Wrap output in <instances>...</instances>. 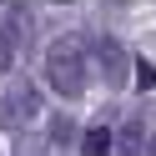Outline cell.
<instances>
[{
	"label": "cell",
	"instance_id": "cell-1",
	"mask_svg": "<svg viewBox=\"0 0 156 156\" xmlns=\"http://www.w3.org/2000/svg\"><path fill=\"white\" fill-rule=\"evenodd\" d=\"M86 61H91V45H86L81 35H61V41H51V51H45V81L61 96L76 101V96L86 91Z\"/></svg>",
	"mask_w": 156,
	"mask_h": 156
},
{
	"label": "cell",
	"instance_id": "cell-2",
	"mask_svg": "<svg viewBox=\"0 0 156 156\" xmlns=\"http://www.w3.org/2000/svg\"><path fill=\"white\" fill-rule=\"evenodd\" d=\"M91 61L101 66V81H106V86H126V81L136 76V55L126 51L121 41H96V45H91Z\"/></svg>",
	"mask_w": 156,
	"mask_h": 156
},
{
	"label": "cell",
	"instance_id": "cell-3",
	"mask_svg": "<svg viewBox=\"0 0 156 156\" xmlns=\"http://www.w3.org/2000/svg\"><path fill=\"white\" fill-rule=\"evenodd\" d=\"M25 35H30V15L15 10L10 20L0 25V71H15V55L25 51Z\"/></svg>",
	"mask_w": 156,
	"mask_h": 156
},
{
	"label": "cell",
	"instance_id": "cell-4",
	"mask_svg": "<svg viewBox=\"0 0 156 156\" xmlns=\"http://www.w3.org/2000/svg\"><path fill=\"white\" fill-rule=\"evenodd\" d=\"M5 111H10V126L35 121V116H41V91H35V86H25V81H15L10 96H5Z\"/></svg>",
	"mask_w": 156,
	"mask_h": 156
},
{
	"label": "cell",
	"instance_id": "cell-5",
	"mask_svg": "<svg viewBox=\"0 0 156 156\" xmlns=\"http://www.w3.org/2000/svg\"><path fill=\"white\" fill-rule=\"evenodd\" d=\"M76 141V121H71V116H55V121H51V146H71Z\"/></svg>",
	"mask_w": 156,
	"mask_h": 156
},
{
	"label": "cell",
	"instance_id": "cell-6",
	"mask_svg": "<svg viewBox=\"0 0 156 156\" xmlns=\"http://www.w3.org/2000/svg\"><path fill=\"white\" fill-rule=\"evenodd\" d=\"M151 86H156V66L146 55H136V91H151Z\"/></svg>",
	"mask_w": 156,
	"mask_h": 156
},
{
	"label": "cell",
	"instance_id": "cell-7",
	"mask_svg": "<svg viewBox=\"0 0 156 156\" xmlns=\"http://www.w3.org/2000/svg\"><path fill=\"white\" fill-rule=\"evenodd\" d=\"M81 146L86 151H106V146H111V131H106V126H91V131L81 136Z\"/></svg>",
	"mask_w": 156,
	"mask_h": 156
}]
</instances>
